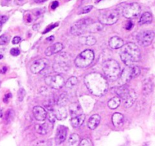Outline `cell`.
<instances>
[{"label":"cell","mask_w":155,"mask_h":146,"mask_svg":"<svg viewBox=\"0 0 155 146\" xmlns=\"http://www.w3.org/2000/svg\"><path fill=\"white\" fill-rule=\"evenodd\" d=\"M84 83L87 89L92 95L101 96L107 92L108 83L105 77L98 73H91L84 78Z\"/></svg>","instance_id":"obj_1"},{"label":"cell","mask_w":155,"mask_h":146,"mask_svg":"<svg viewBox=\"0 0 155 146\" xmlns=\"http://www.w3.org/2000/svg\"><path fill=\"white\" fill-rule=\"evenodd\" d=\"M120 51V57L127 65H133L140 61L142 55L138 45L133 42H128L121 47Z\"/></svg>","instance_id":"obj_2"},{"label":"cell","mask_w":155,"mask_h":146,"mask_svg":"<svg viewBox=\"0 0 155 146\" xmlns=\"http://www.w3.org/2000/svg\"><path fill=\"white\" fill-rule=\"evenodd\" d=\"M115 93L124 101V107L129 108L132 107L137 99V94L134 89H130L126 85H120L115 89Z\"/></svg>","instance_id":"obj_3"},{"label":"cell","mask_w":155,"mask_h":146,"mask_svg":"<svg viewBox=\"0 0 155 146\" xmlns=\"http://www.w3.org/2000/svg\"><path fill=\"white\" fill-rule=\"evenodd\" d=\"M102 71L105 77L111 80H116L119 78L121 73L120 65L117 61L110 59L104 61L102 65Z\"/></svg>","instance_id":"obj_4"},{"label":"cell","mask_w":155,"mask_h":146,"mask_svg":"<svg viewBox=\"0 0 155 146\" xmlns=\"http://www.w3.org/2000/svg\"><path fill=\"white\" fill-rule=\"evenodd\" d=\"M141 70L136 65H127L124 69L123 72L120 73L119 80L120 85H126L133 78H136L140 74Z\"/></svg>","instance_id":"obj_5"},{"label":"cell","mask_w":155,"mask_h":146,"mask_svg":"<svg viewBox=\"0 0 155 146\" xmlns=\"http://www.w3.org/2000/svg\"><path fill=\"white\" fill-rule=\"evenodd\" d=\"M71 58L67 53L59 54L55 58V62L53 65V70L58 74H65L70 70Z\"/></svg>","instance_id":"obj_6"},{"label":"cell","mask_w":155,"mask_h":146,"mask_svg":"<svg viewBox=\"0 0 155 146\" xmlns=\"http://www.w3.org/2000/svg\"><path fill=\"white\" fill-rule=\"evenodd\" d=\"M94 52L91 49H86L80 53L74 61L76 66L80 68H86L92 63L94 60Z\"/></svg>","instance_id":"obj_7"},{"label":"cell","mask_w":155,"mask_h":146,"mask_svg":"<svg viewBox=\"0 0 155 146\" xmlns=\"http://www.w3.org/2000/svg\"><path fill=\"white\" fill-rule=\"evenodd\" d=\"M92 22V20L89 18L80 20L71 26V33L74 36H81L87 31L88 27Z\"/></svg>","instance_id":"obj_8"},{"label":"cell","mask_w":155,"mask_h":146,"mask_svg":"<svg viewBox=\"0 0 155 146\" xmlns=\"http://www.w3.org/2000/svg\"><path fill=\"white\" fill-rule=\"evenodd\" d=\"M119 19L117 10H108L100 14L98 21L103 25H113Z\"/></svg>","instance_id":"obj_9"},{"label":"cell","mask_w":155,"mask_h":146,"mask_svg":"<svg viewBox=\"0 0 155 146\" xmlns=\"http://www.w3.org/2000/svg\"><path fill=\"white\" fill-rule=\"evenodd\" d=\"M155 37V33L153 30H145L139 32L136 36V40L141 46L146 47L152 43Z\"/></svg>","instance_id":"obj_10"},{"label":"cell","mask_w":155,"mask_h":146,"mask_svg":"<svg viewBox=\"0 0 155 146\" xmlns=\"http://www.w3.org/2000/svg\"><path fill=\"white\" fill-rule=\"evenodd\" d=\"M141 6L137 2H132L126 5L123 8V16L127 19L137 18L141 13Z\"/></svg>","instance_id":"obj_11"},{"label":"cell","mask_w":155,"mask_h":146,"mask_svg":"<svg viewBox=\"0 0 155 146\" xmlns=\"http://www.w3.org/2000/svg\"><path fill=\"white\" fill-rule=\"evenodd\" d=\"M45 83L47 86L54 89H60L65 84L64 79L60 74L48 76L45 77Z\"/></svg>","instance_id":"obj_12"},{"label":"cell","mask_w":155,"mask_h":146,"mask_svg":"<svg viewBox=\"0 0 155 146\" xmlns=\"http://www.w3.org/2000/svg\"><path fill=\"white\" fill-rule=\"evenodd\" d=\"M47 65H48V60L45 58L39 59L32 64L30 66V71L34 74H39L46 68Z\"/></svg>","instance_id":"obj_13"},{"label":"cell","mask_w":155,"mask_h":146,"mask_svg":"<svg viewBox=\"0 0 155 146\" xmlns=\"http://www.w3.org/2000/svg\"><path fill=\"white\" fill-rule=\"evenodd\" d=\"M52 113L56 119L59 120V121H63V120L66 119L67 116H68V112L65 108V106H60L56 105L53 108Z\"/></svg>","instance_id":"obj_14"},{"label":"cell","mask_w":155,"mask_h":146,"mask_svg":"<svg viewBox=\"0 0 155 146\" xmlns=\"http://www.w3.org/2000/svg\"><path fill=\"white\" fill-rule=\"evenodd\" d=\"M68 136V129L64 126H60L57 130L55 136V142L57 145L63 143Z\"/></svg>","instance_id":"obj_15"},{"label":"cell","mask_w":155,"mask_h":146,"mask_svg":"<svg viewBox=\"0 0 155 146\" xmlns=\"http://www.w3.org/2000/svg\"><path fill=\"white\" fill-rule=\"evenodd\" d=\"M53 124L49 121L47 123L42 124H36L35 126V131L40 135H45L49 133L51 130L52 129Z\"/></svg>","instance_id":"obj_16"},{"label":"cell","mask_w":155,"mask_h":146,"mask_svg":"<svg viewBox=\"0 0 155 146\" xmlns=\"http://www.w3.org/2000/svg\"><path fill=\"white\" fill-rule=\"evenodd\" d=\"M33 114L35 119L38 121H44L47 118V111L41 106H36L33 109Z\"/></svg>","instance_id":"obj_17"},{"label":"cell","mask_w":155,"mask_h":146,"mask_svg":"<svg viewBox=\"0 0 155 146\" xmlns=\"http://www.w3.org/2000/svg\"><path fill=\"white\" fill-rule=\"evenodd\" d=\"M63 49V45L61 42H56L51 46L48 47L45 51V55L46 56H51L54 54H57Z\"/></svg>","instance_id":"obj_18"},{"label":"cell","mask_w":155,"mask_h":146,"mask_svg":"<svg viewBox=\"0 0 155 146\" xmlns=\"http://www.w3.org/2000/svg\"><path fill=\"white\" fill-rule=\"evenodd\" d=\"M108 45L113 49H118V48H120L124 45V42L120 37L115 36L109 39Z\"/></svg>","instance_id":"obj_19"},{"label":"cell","mask_w":155,"mask_h":146,"mask_svg":"<svg viewBox=\"0 0 155 146\" xmlns=\"http://www.w3.org/2000/svg\"><path fill=\"white\" fill-rule=\"evenodd\" d=\"M154 82L151 79L148 78L143 82V86H142V92L145 95H148L153 92L154 90Z\"/></svg>","instance_id":"obj_20"},{"label":"cell","mask_w":155,"mask_h":146,"mask_svg":"<svg viewBox=\"0 0 155 146\" xmlns=\"http://www.w3.org/2000/svg\"><path fill=\"white\" fill-rule=\"evenodd\" d=\"M100 121H101V117L98 114H93L89 118V121H88V127L90 130H93L98 127L99 125Z\"/></svg>","instance_id":"obj_21"},{"label":"cell","mask_w":155,"mask_h":146,"mask_svg":"<svg viewBox=\"0 0 155 146\" xmlns=\"http://www.w3.org/2000/svg\"><path fill=\"white\" fill-rule=\"evenodd\" d=\"M85 118H86V115L83 113L80 115H77V116L73 117V118H71V125L74 128H78V127H80L83 124V122L85 121Z\"/></svg>","instance_id":"obj_22"},{"label":"cell","mask_w":155,"mask_h":146,"mask_svg":"<svg viewBox=\"0 0 155 146\" xmlns=\"http://www.w3.org/2000/svg\"><path fill=\"white\" fill-rule=\"evenodd\" d=\"M69 110L71 118L83 114V110H82L81 106L78 103H73V104L70 105Z\"/></svg>","instance_id":"obj_23"},{"label":"cell","mask_w":155,"mask_h":146,"mask_svg":"<svg viewBox=\"0 0 155 146\" xmlns=\"http://www.w3.org/2000/svg\"><path fill=\"white\" fill-rule=\"evenodd\" d=\"M153 16L151 12H145L141 15L139 20V25H144V24H149L152 22Z\"/></svg>","instance_id":"obj_24"},{"label":"cell","mask_w":155,"mask_h":146,"mask_svg":"<svg viewBox=\"0 0 155 146\" xmlns=\"http://www.w3.org/2000/svg\"><path fill=\"white\" fill-rule=\"evenodd\" d=\"M124 117L120 113H115L112 116V123L116 127H120L124 124Z\"/></svg>","instance_id":"obj_25"},{"label":"cell","mask_w":155,"mask_h":146,"mask_svg":"<svg viewBox=\"0 0 155 146\" xmlns=\"http://www.w3.org/2000/svg\"><path fill=\"white\" fill-rule=\"evenodd\" d=\"M79 41H80V43L86 45H94L97 42L96 39L92 36H80Z\"/></svg>","instance_id":"obj_26"},{"label":"cell","mask_w":155,"mask_h":146,"mask_svg":"<svg viewBox=\"0 0 155 146\" xmlns=\"http://www.w3.org/2000/svg\"><path fill=\"white\" fill-rule=\"evenodd\" d=\"M121 103V98L119 96L117 97H114V98H110V100L107 102V106L109 107V108L110 109H116L117 108L120 106Z\"/></svg>","instance_id":"obj_27"},{"label":"cell","mask_w":155,"mask_h":146,"mask_svg":"<svg viewBox=\"0 0 155 146\" xmlns=\"http://www.w3.org/2000/svg\"><path fill=\"white\" fill-rule=\"evenodd\" d=\"M103 29V24L101 23H91L90 25L89 26L87 29V31L91 32V33H95V32L101 31Z\"/></svg>","instance_id":"obj_28"},{"label":"cell","mask_w":155,"mask_h":146,"mask_svg":"<svg viewBox=\"0 0 155 146\" xmlns=\"http://www.w3.org/2000/svg\"><path fill=\"white\" fill-rule=\"evenodd\" d=\"M80 142V136L76 133L71 134L68 139V145H77Z\"/></svg>","instance_id":"obj_29"},{"label":"cell","mask_w":155,"mask_h":146,"mask_svg":"<svg viewBox=\"0 0 155 146\" xmlns=\"http://www.w3.org/2000/svg\"><path fill=\"white\" fill-rule=\"evenodd\" d=\"M14 118H15V112L12 109H9L6 111L5 114V124H9L13 121Z\"/></svg>","instance_id":"obj_30"},{"label":"cell","mask_w":155,"mask_h":146,"mask_svg":"<svg viewBox=\"0 0 155 146\" xmlns=\"http://www.w3.org/2000/svg\"><path fill=\"white\" fill-rule=\"evenodd\" d=\"M68 103V97L67 94L62 93L61 95L59 96L58 100L57 101L58 105L60 106H66L67 104Z\"/></svg>","instance_id":"obj_31"},{"label":"cell","mask_w":155,"mask_h":146,"mask_svg":"<svg viewBox=\"0 0 155 146\" xmlns=\"http://www.w3.org/2000/svg\"><path fill=\"white\" fill-rule=\"evenodd\" d=\"M54 105H55V104H54V98H48V99L44 102V106H45V108L48 111H49L52 112Z\"/></svg>","instance_id":"obj_32"},{"label":"cell","mask_w":155,"mask_h":146,"mask_svg":"<svg viewBox=\"0 0 155 146\" xmlns=\"http://www.w3.org/2000/svg\"><path fill=\"white\" fill-rule=\"evenodd\" d=\"M77 83H78V80H77V77H71L68 79V81L66 82V83H65L64 85L66 86V87L72 88V87H74V86H75L77 84Z\"/></svg>","instance_id":"obj_33"},{"label":"cell","mask_w":155,"mask_h":146,"mask_svg":"<svg viewBox=\"0 0 155 146\" xmlns=\"http://www.w3.org/2000/svg\"><path fill=\"white\" fill-rule=\"evenodd\" d=\"M26 95V92L24 90V89L23 88H20L18 92V101H22L23 99H24V96Z\"/></svg>","instance_id":"obj_34"},{"label":"cell","mask_w":155,"mask_h":146,"mask_svg":"<svg viewBox=\"0 0 155 146\" xmlns=\"http://www.w3.org/2000/svg\"><path fill=\"white\" fill-rule=\"evenodd\" d=\"M8 42V37L6 35H2L0 36V45H5Z\"/></svg>","instance_id":"obj_35"},{"label":"cell","mask_w":155,"mask_h":146,"mask_svg":"<svg viewBox=\"0 0 155 146\" xmlns=\"http://www.w3.org/2000/svg\"><path fill=\"white\" fill-rule=\"evenodd\" d=\"M80 146H86V145H92V142H91L90 139H84L80 142Z\"/></svg>","instance_id":"obj_36"},{"label":"cell","mask_w":155,"mask_h":146,"mask_svg":"<svg viewBox=\"0 0 155 146\" xmlns=\"http://www.w3.org/2000/svg\"><path fill=\"white\" fill-rule=\"evenodd\" d=\"M92 8H93V6H92V5L86 6V7L83 8V10H82L81 12H80V14H86V13H89V12H91V10H92Z\"/></svg>","instance_id":"obj_37"},{"label":"cell","mask_w":155,"mask_h":146,"mask_svg":"<svg viewBox=\"0 0 155 146\" xmlns=\"http://www.w3.org/2000/svg\"><path fill=\"white\" fill-rule=\"evenodd\" d=\"M10 54L13 56H18L20 55V50L18 48H13L11 49Z\"/></svg>","instance_id":"obj_38"},{"label":"cell","mask_w":155,"mask_h":146,"mask_svg":"<svg viewBox=\"0 0 155 146\" xmlns=\"http://www.w3.org/2000/svg\"><path fill=\"white\" fill-rule=\"evenodd\" d=\"M8 21V17L5 15H0V26L3 25Z\"/></svg>","instance_id":"obj_39"},{"label":"cell","mask_w":155,"mask_h":146,"mask_svg":"<svg viewBox=\"0 0 155 146\" xmlns=\"http://www.w3.org/2000/svg\"><path fill=\"white\" fill-rule=\"evenodd\" d=\"M21 39L20 36H15V37L13 38V39H12V43L14 44V45H16V44H18L20 42H21Z\"/></svg>","instance_id":"obj_40"},{"label":"cell","mask_w":155,"mask_h":146,"mask_svg":"<svg viewBox=\"0 0 155 146\" xmlns=\"http://www.w3.org/2000/svg\"><path fill=\"white\" fill-rule=\"evenodd\" d=\"M58 25V23H57V24H54V25H53V24H51V25H50L49 27H48V28H46V29H45V31L43 32V33H47V32L50 31V30H51V29H54V27H57Z\"/></svg>","instance_id":"obj_41"},{"label":"cell","mask_w":155,"mask_h":146,"mask_svg":"<svg viewBox=\"0 0 155 146\" xmlns=\"http://www.w3.org/2000/svg\"><path fill=\"white\" fill-rule=\"evenodd\" d=\"M12 98V94H11V93L6 94V95H5V97H4L3 101H4L5 103H8V99H9V98Z\"/></svg>","instance_id":"obj_42"},{"label":"cell","mask_w":155,"mask_h":146,"mask_svg":"<svg viewBox=\"0 0 155 146\" xmlns=\"http://www.w3.org/2000/svg\"><path fill=\"white\" fill-rule=\"evenodd\" d=\"M133 23L132 22V21H129V22L126 24V29H127V30H131V29L133 28Z\"/></svg>","instance_id":"obj_43"},{"label":"cell","mask_w":155,"mask_h":146,"mask_svg":"<svg viewBox=\"0 0 155 146\" xmlns=\"http://www.w3.org/2000/svg\"><path fill=\"white\" fill-rule=\"evenodd\" d=\"M58 2H57V1H54V2H52V4H51V8L52 9H55L56 8L58 7Z\"/></svg>","instance_id":"obj_44"},{"label":"cell","mask_w":155,"mask_h":146,"mask_svg":"<svg viewBox=\"0 0 155 146\" xmlns=\"http://www.w3.org/2000/svg\"><path fill=\"white\" fill-rule=\"evenodd\" d=\"M7 71V68L6 67H3L1 70H0V74H5Z\"/></svg>","instance_id":"obj_45"},{"label":"cell","mask_w":155,"mask_h":146,"mask_svg":"<svg viewBox=\"0 0 155 146\" xmlns=\"http://www.w3.org/2000/svg\"><path fill=\"white\" fill-rule=\"evenodd\" d=\"M54 36H49L48 38H47L46 41L47 42H52V41L54 40Z\"/></svg>","instance_id":"obj_46"},{"label":"cell","mask_w":155,"mask_h":146,"mask_svg":"<svg viewBox=\"0 0 155 146\" xmlns=\"http://www.w3.org/2000/svg\"><path fill=\"white\" fill-rule=\"evenodd\" d=\"M34 1L36 3H42V2H45L47 1V0H34Z\"/></svg>","instance_id":"obj_47"},{"label":"cell","mask_w":155,"mask_h":146,"mask_svg":"<svg viewBox=\"0 0 155 146\" xmlns=\"http://www.w3.org/2000/svg\"><path fill=\"white\" fill-rule=\"evenodd\" d=\"M24 1V0H16V3H17V4H18V5L22 4V2Z\"/></svg>","instance_id":"obj_48"},{"label":"cell","mask_w":155,"mask_h":146,"mask_svg":"<svg viewBox=\"0 0 155 146\" xmlns=\"http://www.w3.org/2000/svg\"><path fill=\"white\" fill-rule=\"evenodd\" d=\"M3 58V55H0V59H2Z\"/></svg>","instance_id":"obj_49"},{"label":"cell","mask_w":155,"mask_h":146,"mask_svg":"<svg viewBox=\"0 0 155 146\" xmlns=\"http://www.w3.org/2000/svg\"><path fill=\"white\" fill-rule=\"evenodd\" d=\"M5 1H7V2H9V1H10V0H5Z\"/></svg>","instance_id":"obj_50"},{"label":"cell","mask_w":155,"mask_h":146,"mask_svg":"<svg viewBox=\"0 0 155 146\" xmlns=\"http://www.w3.org/2000/svg\"><path fill=\"white\" fill-rule=\"evenodd\" d=\"M100 1H101V0H98V2H100Z\"/></svg>","instance_id":"obj_51"},{"label":"cell","mask_w":155,"mask_h":146,"mask_svg":"<svg viewBox=\"0 0 155 146\" xmlns=\"http://www.w3.org/2000/svg\"><path fill=\"white\" fill-rule=\"evenodd\" d=\"M0 31H1V27H0Z\"/></svg>","instance_id":"obj_52"}]
</instances>
